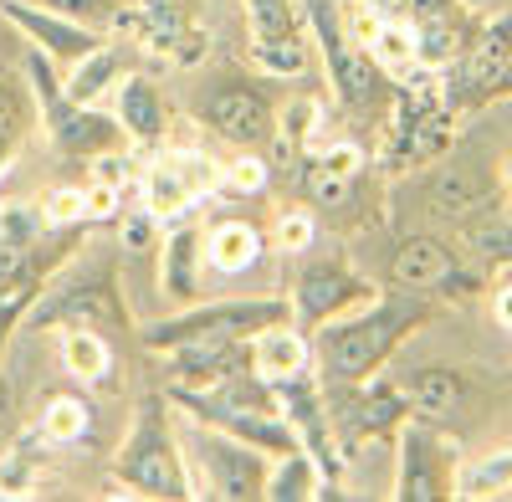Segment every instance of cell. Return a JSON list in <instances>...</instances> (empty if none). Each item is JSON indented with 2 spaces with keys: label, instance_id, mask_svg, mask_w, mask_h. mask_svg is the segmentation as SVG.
I'll return each mask as SVG.
<instances>
[{
  "label": "cell",
  "instance_id": "cell-1",
  "mask_svg": "<svg viewBox=\"0 0 512 502\" xmlns=\"http://www.w3.org/2000/svg\"><path fill=\"white\" fill-rule=\"evenodd\" d=\"M425 318V303H410V298H384L344 323H328L313 344V359L318 369L328 374L333 385H359L369 374L390 359V349L405 339V333Z\"/></svg>",
  "mask_w": 512,
  "mask_h": 502
},
{
  "label": "cell",
  "instance_id": "cell-2",
  "mask_svg": "<svg viewBox=\"0 0 512 502\" xmlns=\"http://www.w3.org/2000/svg\"><path fill=\"white\" fill-rule=\"evenodd\" d=\"M113 482L134 487L144 497H190L185 456H180L175 436H169V426H164L159 400H144L139 405V421H134V431H128L123 451H118Z\"/></svg>",
  "mask_w": 512,
  "mask_h": 502
},
{
  "label": "cell",
  "instance_id": "cell-3",
  "mask_svg": "<svg viewBox=\"0 0 512 502\" xmlns=\"http://www.w3.org/2000/svg\"><path fill=\"white\" fill-rule=\"evenodd\" d=\"M26 72H31V88H36L41 118H47V134L57 139L62 154H72V159H98V154H108V149L123 144V123H118V118L98 113L93 103H72L67 88H57L47 52H31Z\"/></svg>",
  "mask_w": 512,
  "mask_h": 502
},
{
  "label": "cell",
  "instance_id": "cell-4",
  "mask_svg": "<svg viewBox=\"0 0 512 502\" xmlns=\"http://www.w3.org/2000/svg\"><path fill=\"white\" fill-rule=\"evenodd\" d=\"M185 441H190V462L200 467V477H190V497H262L267 462L256 446L200 421L185 431Z\"/></svg>",
  "mask_w": 512,
  "mask_h": 502
},
{
  "label": "cell",
  "instance_id": "cell-5",
  "mask_svg": "<svg viewBox=\"0 0 512 502\" xmlns=\"http://www.w3.org/2000/svg\"><path fill=\"white\" fill-rule=\"evenodd\" d=\"M308 21H313V36H318V47H323V62H328L333 98L344 103L349 113H369L384 98V82H390V77L379 72V62L364 47H354V41L344 36L333 0H308Z\"/></svg>",
  "mask_w": 512,
  "mask_h": 502
},
{
  "label": "cell",
  "instance_id": "cell-6",
  "mask_svg": "<svg viewBox=\"0 0 512 502\" xmlns=\"http://www.w3.org/2000/svg\"><path fill=\"white\" fill-rule=\"evenodd\" d=\"M292 318V303L282 298H251V303H205V308H190V313H175L164 323H149L139 328V339L149 349H175L185 339H200V333H226V339H246V333H262L272 323H287Z\"/></svg>",
  "mask_w": 512,
  "mask_h": 502
},
{
  "label": "cell",
  "instance_id": "cell-7",
  "mask_svg": "<svg viewBox=\"0 0 512 502\" xmlns=\"http://www.w3.org/2000/svg\"><path fill=\"white\" fill-rule=\"evenodd\" d=\"M221 185V170L195 149H175V154H159L149 170H144V211L159 226H175L195 211V200L205 190Z\"/></svg>",
  "mask_w": 512,
  "mask_h": 502
},
{
  "label": "cell",
  "instance_id": "cell-8",
  "mask_svg": "<svg viewBox=\"0 0 512 502\" xmlns=\"http://www.w3.org/2000/svg\"><path fill=\"white\" fill-rule=\"evenodd\" d=\"M118 313L113 308V272L103 262H82L57 277V287L36 292V303L26 308V328H52V323H82L93 328L98 318Z\"/></svg>",
  "mask_w": 512,
  "mask_h": 502
},
{
  "label": "cell",
  "instance_id": "cell-9",
  "mask_svg": "<svg viewBox=\"0 0 512 502\" xmlns=\"http://www.w3.org/2000/svg\"><path fill=\"white\" fill-rule=\"evenodd\" d=\"M456 77H446V98L451 108H472V103H487L492 98V82L502 77V67L512 62V11L492 16L487 26L472 31L466 52L456 57Z\"/></svg>",
  "mask_w": 512,
  "mask_h": 502
},
{
  "label": "cell",
  "instance_id": "cell-10",
  "mask_svg": "<svg viewBox=\"0 0 512 502\" xmlns=\"http://www.w3.org/2000/svg\"><path fill=\"white\" fill-rule=\"evenodd\" d=\"M118 31H134L144 41V52L154 57H175V62H195L205 52V36L190 26L185 0H134V6L113 11Z\"/></svg>",
  "mask_w": 512,
  "mask_h": 502
},
{
  "label": "cell",
  "instance_id": "cell-11",
  "mask_svg": "<svg viewBox=\"0 0 512 502\" xmlns=\"http://www.w3.org/2000/svg\"><path fill=\"white\" fill-rule=\"evenodd\" d=\"M11 26L26 31V41L36 52H47L52 62H82L103 47V36L93 26H82L77 16H62V11H47V6H26V0H0Z\"/></svg>",
  "mask_w": 512,
  "mask_h": 502
},
{
  "label": "cell",
  "instance_id": "cell-12",
  "mask_svg": "<svg viewBox=\"0 0 512 502\" xmlns=\"http://www.w3.org/2000/svg\"><path fill=\"white\" fill-rule=\"evenodd\" d=\"M497 200V175L487 170V159L477 149H461L441 164V175L431 185V211L441 221H466V216H477L487 211V205Z\"/></svg>",
  "mask_w": 512,
  "mask_h": 502
},
{
  "label": "cell",
  "instance_id": "cell-13",
  "mask_svg": "<svg viewBox=\"0 0 512 502\" xmlns=\"http://www.w3.org/2000/svg\"><path fill=\"white\" fill-rule=\"evenodd\" d=\"M364 298H369L364 277H354L349 267H338V262H318V267H308L303 277H297L292 318H297V328H323L328 318H338L344 308H354Z\"/></svg>",
  "mask_w": 512,
  "mask_h": 502
},
{
  "label": "cell",
  "instance_id": "cell-14",
  "mask_svg": "<svg viewBox=\"0 0 512 502\" xmlns=\"http://www.w3.org/2000/svg\"><path fill=\"white\" fill-rule=\"evenodd\" d=\"M200 118H205V129H216L221 139H231V144H241V149H246V144H267L272 129H277L272 103L256 93V88H241V82L210 93L205 108H200Z\"/></svg>",
  "mask_w": 512,
  "mask_h": 502
},
{
  "label": "cell",
  "instance_id": "cell-15",
  "mask_svg": "<svg viewBox=\"0 0 512 502\" xmlns=\"http://www.w3.org/2000/svg\"><path fill=\"white\" fill-rule=\"evenodd\" d=\"M246 364H251V349H241V339H226V333H200V339L169 349V374H175L180 390H210Z\"/></svg>",
  "mask_w": 512,
  "mask_h": 502
},
{
  "label": "cell",
  "instance_id": "cell-16",
  "mask_svg": "<svg viewBox=\"0 0 512 502\" xmlns=\"http://www.w3.org/2000/svg\"><path fill=\"white\" fill-rule=\"evenodd\" d=\"M313 369V344L303 339V328L292 323H272L262 333H251V374L267 385L297 380V374Z\"/></svg>",
  "mask_w": 512,
  "mask_h": 502
},
{
  "label": "cell",
  "instance_id": "cell-17",
  "mask_svg": "<svg viewBox=\"0 0 512 502\" xmlns=\"http://www.w3.org/2000/svg\"><path fill=\"white\" fill-rule=\"evenodd\" d=\"M159 246H164V272H159L164 292H169L175 303H195V298H200V262H205V236H200L190 221H180V226H169V236H164Z\"/></svg>",
  "mask_w": 512,
  "mask_h": 502
},
{
  "label": "cell",
  "instance_id": "cell-18",
  "mask_svg": "<svg viewBox=\"0 0 512 502\" xmlns=\"http://www.w3.org/2000/svg\"><path fill=\"white\" fill-rule=\"evenodd\" d=\"M390 272H395V282L410 287V292H431V287H446V282L461 277L456 262H451V251H446L441 241H431V236H410V241H400Z\"/></svg>",
  "mask_w": 512,
  "mask_h": 502
},
{
  "label": "cell",
  "instance_id": "cell-19",
  "mask_svg": "<svg viewBox=\"0 0 512 502\" xmlns=\"http://www.w3.org/2000/svg\"><path fill=\"white\" fill-rule=\"evenodd\" d=\"M359 164H364V154H359L354 144H328V149L308 154L297 175H303V190H308L313 200L338 205V200L349 195V185L359 180Z\"/></svg>",
  "mask_w": 512,
  "mask_h": 502
},
{
  "label": "cell",
  "instance_id": "cell-20",
  "mask_svg": "<svg viewBox=\"0 0 512 502\" xmlns=\"http://www.w3.org/2000/svg\"><path fill=\"white\" fill-rule=\"evenodd\" d=\"M118 123L134 144H159L169 118H164V103H159V88L149 77H118Z\"/></svg>",
  "mask_w": 512,
  "mask_h": 502
},
{
  "label": "cell",
  "instance_id": "cell-21",
  "mask_svg": "<svg viewBox=\"0 0 512 502\" xmlns=\"http://www.w3.org/2000/svg\"><path fill=\"white\" fill-rule=\"evenodd\" d=\"M262 262V231L246 221H216L205 231V267L221 277H241Z\"/></svg>",
  "mask_w": 512,
  "mask_h": 502
},
{
  "label": "cell",
  "instance_id": "cell-22",
  "mask_svg": "<svg viewBox=\"0 0 512 502\" xmlns=\"http://www.w3.org/2000/svg\"><path fill=\"white\" fill-rule=\"evenodd\" d=\"M390 497H405V502H431V497H441L436 446L425 441L415 426H405V436H400V477H395V492H390Z\"/></svg>",
  "mask_w": 512,
  "mask_h": 502
},
{
  "label": "cell",
  "instance_id": "cell-23",
  "mask_svg": "<svg viewBox=\"0 0 512 502\" xmlns=\"http://www.w3.org/2000/svg\"><path fill=\"white\" fill-rule=\"evenodd\" d=\"M466 41H472V31L461 26V11H441V16H420L415 26V47H420V67H451L461 52H466Z\"/></svg>",
  "mask_w": 512,
  "mask_h": 502
},
{
  "label": "cell",
  "instance_id": "cell-24",
  "mask_svg": "<svg viewBox=\"0 0 512 502\" xmlns=\"http://www.w3.org/2000/svg\"><path fill=\"white\" fill-rule=\"evenodd\" d=\"M313 129H318V103L313 98H297L277 113V129H272V144H277V164L297 175V164L308 159L313 149Z\"/></svg>",
  "mask_w": 512,
  "mask_h": 502
},
{
  "label": "cell",
  "instance_id": "cell-25",
  "mask_svg": "<svg viewBox=\"0 0 512 502\" xmlns=\"http://www.w3.org/2000/svg\"><path fill=\"white\" fill-rule=\"evenodd\" d=\"M323 492V472H318V462L297 446V451H287V456H277V467L267 472V482H262V497L267 502H292V497H318Z\"/></svg>",
  "mask_w": 512,
  "mask_h": 502
},
{
  "label": "cell",
  "instance_id": "cell-26",
  "mask_svg": "<svg viewBox=\"0 0 512 502\" xmlns=\"http://www.w3.org/2000/svg\"><path fill=\"white\" fill-rule=\"evenodd\" d=\"M405 410H410V405H405L400 390H390V385H364L359 400H354V410H344V426H354L359 436H374V431L400 426Z\"/></svg>",
  "mask_w": 512,
  "mask_h": 502
},
{
  "label": "cell",
  "instance_id": "cell-27",
  "mask_svg": "<svg viewBox=\"0 0 512 502\" xmlns=\"http://www.w3.org/2000/svg\"><path fill=\"white\" fill-rule=\"evenodd\" d=\"M369 57L379 62V72L390 77V82H405V77L420 67L415 26H405V21H384V26H379V36H374V47H369Z\"/></svg>",
  "mask_w": 512,
  "mask_h": 502
},
{
  "label": "cell",
  "instance_id": "cell-28",
  "mask_svg": "<svg viewBox=\"0 0 512 502\" xmlns=\"http://www.w3.org/2000/svg\"><path fill=\"white\" fill-rule=\"evenodd\" d=\"M62 364L77 374V380H108V344H103V333L98 328H82L72 323L62 333Z\"/></svg>",
  "mask_w": 512,
  "mask_h": 502
},
{
  "label": "cell",
  "instance_id": "cell-29",
  "mask_svg": "<svg viewBox=\"0 0 512 502\" xmlns=\"http://www.w3.org/2000/svg\"><path fill=\"white\" fill-rule=\"evenodd\" d=\"M118 77H123V52L103 41V47H98L93 57H82L77 72L67 77V98H72V103H93L108 82H118Z\"/></svg>",
  "mask_w": 512,
  "mask_h": 502
},
{
  "label": "cell",
  "instance_id": "cell-30",
  "mask_svg": "<svg viewBox=\"0 0 512 502\" xmlns=\"http://www.w3.org/2000/svg\"><path fill=\"white\" fill-rule=\"evenodd\" d=\"M497 492H512V446L487 451L482 462L461 467L456 477V497H497Z\"/></svg>",
  "mask_w": 512,
  "mask_h": 502
},
{
  "label": "cell",
  "instance_id": "cell-31",
  "mask_svg": "<svg viewBox=\"0 0 512 502\" xmlns=\"http://www.w3.org/2000/svg\"><path fill=\"white\" fill-rule=\"evenodd\" d=\"M461 241L482 251V257H497V262H512V221L497 211V205H487V211L466 216L461 221Z\"/></svg>",
  "mask_w": 512,
  "mask_h": 502
},
{
  "label": "cell",
  "instance_id": "cell-32",
  "mask_svg": "<svg viewBox=\"0 0 512 502\" xmlns=\"http://www.w3.org/2000/svg\"><path fill=\"white\" fill-rule=\"evenodd\" d=\"M88 426H93V410L77 395H57V400H47V410H41V441H52V446L82 441Z\"/></svg>",
  "mask_w": 512,
  "mask_h": 502
},
{
  "label": "cell",
  "instance_id": "cell-33",
  "mask_svg": "<svg viewBox=\"0 0 512 502\" xmlns=\"http://www.w3.org/2000/svg\"><path fill=\"white\" fill-rule=\"evenodd\" d=\"M461 405V380L451 369H420L410 385V410L420 415H456Z\"/></svg>",
  "mask_w": 512,
  "mask_h": 502
},
{
  "label": "cell",
  "instance_id": "cell-34",
  "mask_svg": "<svg viewBox=\"0 0 512 502\" xmlns=\"http://www.w3.org/2000/svg\"><path fill=\"white\" fill-rule=\"evenodd\" d=\"M246 16H251V41L303 36V11H297V0H246Z\"/></svg>",
  "mask_w": 512,
  "mask_h": 502
},
{
  "label": "cell",
  "instance_id": "cell-35",
  "mask_svg": "<svg viewBox=\"0 0 512 502\" xmlns=\"http://www.w3.org/2000/svg\"><path fill=\"white\" fill-rule=\"evenodd\" d=\"M251 62L267 77H297L308 67V36H282V41H251Z\"/></svg>",
  "mask_w": 512,
  "mask_h": 502
},
{
  "label": "cell",
  "instance_id": "cell-36",
  "mask_svg": "<svg viewBox=\"0 0 512 502\" xmlns=\"http://www.w3.org/2000/svg\"><path fill=\"white\" fill-rule=\"evenodd\" d=\"M36 211H41V226H72V221H88V190H77V185H57L36 200Z\"/></svg>",
  "mask_w": 512,
  "mask_h": 502
},
{
  "label": "cell",
  "instance_id": "cell-37",
  "mask_svg": "<svg viewBox=\"0 0 512 502\" xmlns=\"http://www.w3.org/2000/svg\"><path fill=\"white\" fill-rule=\"evenodd\" d=\"M313 236H318V226H313V216H308V211H282V216H277V231H272L277 251H287V257L308 251V246H313Z\"/></svg>",
  "mask_w": 512,
  "mask_h": 502
},
{
  "label": "cell",
  "instance_id": "cell-38",
  "mask_svg": "<svg viewBox=\"0 0 512 502\" xmlns=\"http://www.w3.org/2000/svg\"><path fill=\"white\" fill-rule=\"evenodd\" d=\"M221 185H226V190H241V195H256V190L267 185V159H256V154L231 159L226 170H221Z\"/></svg>",
  "mask_w": 512,
  "mask_h": 502
},
{
  "label": "cell",
  "instance_id": "cell-39",
  "mask_svg": "<svg viewBox=\"0 0 512 502\" xmlns=\"http://www.w3.org/2000/svg\"><path fill=\"white\" fill-rule=\"evenodd\" d=\"M154 236H159V221L144 211V205H139L134 216H123V221H118V246H123V251H149Z\"/></svg>",
  "mask_w": 512,
  "mask_h": 502
},
{
  "label": "cell",
  "instance_id": "cell-40",
  "mask_svg": "<svg viewBox=\"0 0 512 502\" xmlns=\"http://www.w3.org/2000/svg\"><path fill=\"white\" fill-rule=\"evenodd\" d=\"M93 185H108V190H128V185H134V159H128V154H98L93 159Z\"/></svg>",
  "mask_w": 512,
  "mask_h": 502
},
{
  "label": "cell",
  "instance_id": "cell-41",
  "mask_svg": "<svg viewBox=\"0 0 512 502\" xmlns=\"http://www.w3.org/2000/svg\"><path fill=\"white\" fill-rule=\"evenodd\" d=\"M118 195H123V190L88 185V221H108V216H118Z\"/></svg>",
  "mask_w": 512,
  "mask_h": 502
},
{
  "label": "cell",
  "instance_id": "cell-42",
  "mask_svg": "<svg viewBox=\"0 0 512 502\" xmlns=\"http://www.w3.org/2000/svg\"><path fill=\"white\" fill-rule=\"evenodd\" d=\"M507 267H512V262H507ZM492 308H497V323H502V328H512V272L502 277V287H497V303H492Z\"/></svg>",
  "mask_w": 512,
  "mask_h": 502
},
{
  "label": "cell",
  "instance_id": "cell-43",
  "mask_svg": "<svg viewBox=\"0 0 512 502\" xmlns=\"http://www.w3.org/2000/svg\"><path fill=\"white\" fill-rule=\"evenodd\" d=\"M410 11H415V21L420 16H441V11H456V0H410Z\"/></svg>",
  "mask_w": 512,
  "mask_h": 502
},
{
  "label": "cell",
  "instance_id": "cell-44",
  "mask_svg": "<svg viewBox=\"0 0 512 502\" xmlns=\"http://www.w3.org/2000/svg\"><path fill=\"white\" fill-rule=\"evenodd\" d=\"M492 98H512V62L502 67V77L492 82Z\"/></svg>",
  "mask_w": 512,
  "mask_h": 502
},
{
  "label": "cell",
  "instance_id": "cell-45",
  "mask_svg": "<svg viewBox=\"0 0 512 502\" xmlns=\"http://www.w3.org/2000/svg\"><path fill=\"white\" fill-rule=\"evenodd\" d=\"M507 185H512V164H507Z\"/></svg>",
  "mask_w": 512,
  "mask_h": 502
},
{
  "label": "cell",
  "instance_id": "cell-46",
  "mask_svg": "<svg viewBox=\"0 0 512 502\" xmlns=\"http://www.w3.org/2000/svg\"><path fill=\"white\" fill-rule=\"evenodd\" d=\"M0 159H6V144H0Z\"/></svg>",
  "mask_w": 512,
  "mask_h": 502
}]
</instances>
